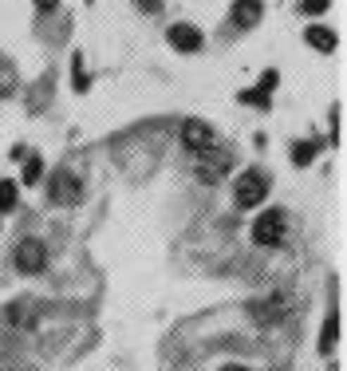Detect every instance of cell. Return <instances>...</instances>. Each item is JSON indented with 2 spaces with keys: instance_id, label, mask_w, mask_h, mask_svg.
<instances>
[{
  "instance_id": "e0dca14e",
  "label": "cell",
  "mask_w": 347,
  "mask_h": 371,
  "mask_svg": "<svg viewBox=\"0 0 347 371\" xmlns=\"http://www.w3.org/2000/svg\"><path fill=\"white\" fill-rule=\"evenodd\" d=\"M24 182H40V158L24 162Z\"/></svg>"
},
{
  "instance_id": "52a82bcc",
  "label": "cell",
  "mask_w": 347,
  "mask_h": 371,
  "mask_svg": "<svg viewBox=\"0 0 347 371\" xmlns=\"http://www.w3.org/2000/svg\"><path fill=\"white\" fill-rule=\"evenodd\" d=\"M182 142H186L194 154L209 151V146H213V127L201 122V119H186V122H182Z\"/></svg>"
},
{
  "instance_id": "4fadbf2b",
  "label": "cell",
  "mask_w": 347,
  "mask_h": 371,
  "mask_svg": "<svg viewBox=\"0 0 347 371\" xmlns=\"http://www.w3.org/2000/svg\"><path fill=\"white\" fill-rule=\"evenodd\" d=\"M16 210V182H0V213Z\"/></svg>"
},
{
  "instance_id": "d6986e66",
  "label": "cell",
  "mask_w": 347,
  "mask_h": 371,
  "mask_svg": "<svg viewBox=\"0 0 347 371\" xmlns=\"http://www.w3.org/2000/svg\"><path fill=\"white\" fill-rule=\"evenodd\" d=\"M56 4H60V0H36V8H40V12H51Z\"/></svg>"
},
{
  "instance_id": "5bb4252c",
  "label": "cell",
  "mask_w": 347,
  "mask_h": 371,
  "mask_svg": "<svg viewBox=\"0 0 347 371\" xmlns=\"http://www.w3.org/2000/svg\"><path fill=\"white\" fill-rule=\"evenodd\" d=\"M28 316H32L28 301H20V304L12 301V308H8V312H4V320H8V324H28Z\"/></svg>"
},
{
  "instance_id": "30bf717a",
  "label": "cell",
  "mask_w": 347,
  "mask_h": 371,
  "mask_svg": "<svg viewBox=\"0 0 347 371\" xmlns=\"http://www.w3.org/2000/svg\"><path fill=\"white\" fill-rule=\"evenodd\" d=\"M233 20H237L241 28H253V24L260 20V0H237V4H233Z\"/></svg>"
},
{
  "instance_id": "5b68a950",
  "label": "cell",
  "mask_w": 347,
  "mask_h": 371,
  "mask_svg": "<svg viewBox=\"0 0 347 371\" xmlns=\"http://www.w3.org/2000/svg\"><path fill=\"white\" fill-rule=\"evenodd\" d=\"M48 190H51V198L60 201V206H75V201L83 198V186H80V178H75L71 170H56L51 174Z\"/></svg>"
},
{
  "instance_id": "8992f818",
  "label": "cell",
  "mask_w": 347,
  "mask_h": 371,
  "mask_svg": "<svg viewBox=\"0 0 347 371\" xmlns=\"http://www.w3.org/2000/svg\"><path fill=\"white\" fill-rule=\"evenodd\" d=\"M166 40L174 44V51H201V44H206V36H201V28L198 24H170V32H166Z\"/></svg>"
},
{
  "instance_id": "8fae6325",
  "label": "cell",
  "mask_w": 347,
  "mask_h": 371,
  "mask_svg": "<svg viewBox=\"0 0 347 371\" xmlns=\"http://www.w3.org/2000/svg\"><path fill=\"white\" fill-rule=\"evenodd\" d=\"M339 344V312H327V320H324V336H320V351H332Z\"/></svg>"
},
{
  "instance_id": "6da1fadb",
  "label": "cell",
  "mask_w": 347,
  "mask_h": 371,
  "mask_svg": "<svg viewBox=\"0 0 347 371\" xmlns=\"http://www.w3.org/2000/svg\"><path fill=\"white\" fill-rule=\"evenodd\" d=\"M265 198H268V174H260V170L237 174V182H233V201H237L241 210H253Z\"/></svg>"
},
{
  "instance_id": "2e32d148",
  "label": "cell",
  "mask_w": 347,
  "mask_h": 371,
  "mask_svg": "<svg viewBox=\"0 0 347 371\" xmlns=\"http://www.w3.org/2000/svg\"><path fill=\"white\" fill-rule=\"evenodd\" d=\"M71 71H75V91H87V71H83V56H75Z\"/></svg>"
},
{
  "instance_id": "ac0fdd59",
  "label": "cell",
  "mask_w": 347,
  "mask_h": 371,
  "mask_svg": "<svg viewBox=\"0 0 347 371\" xmlns=\"http://www.w3.org/2000/svg\"><path fill=\"white\" fill-rule=\"evenodd\" d=\"M272 87H277V71H265L260 75V95H272Z\"/></svg>"
},
{
  "instance_id": "7c38bea8",
  "label": "cell",
  "mask_w": 347,
  "mask_h": 371,
  "mask_svg": "<svg viewBox=\"0 0 347 371\" xmlns=\"http://www.w3.org/2000/svg\"><path fill=\"white\" fill-rule=\"evenodd\" d=\"M316 142H296V146H292V162H296V166H308V162L316 158Z\"/></svg>"
},
{
  "instance_id": "ffe728a7",
  "label": "cell",
  "mask_w": 347,
  "mask_h": 371,
  "mask_svg": "<svg viewBox=\"0 0 347 371\" xmlns=\"http://www.w3.org/2000/svg\"><path fill=\"white\" fill-rule=\"evenodd\" d=\"M139 4H142L146 12H158V8H162V0H139Z\"/></svg>"
},
{
  "instance_id": "277c9868",
  "label": "cell",
  "mask_w": 347,
  "mask_h": 371,
  "mask_svg": "<svg viewBox=\"0 0 347 371\" xmlns=\"http://www.w3.org/2000/svg\"><path fill=\"white\" fill-rule=\"evenodd\" d=\"M229 166H233V158H229L225 151H217V146H209V151L198 154V178H201V182H217V178H225Z\"/></svg>"
},
{
  "instance_id": "3957f363",
  "label": "cell",
  "mask_w": 347,
  "mask_h": 371,
  "mask_svg": "<svg viewBox=\"0 0 347 371\" xmlns=\"http://www.w3.org/2000/svg\"><path fill=\"white\" fill-rule=\"evenodd\" d=\"M12 261H16V269L20 272H40L44 265H48V245H44L40 237H24L16 241V249H12Z\"/></svg>"
},
{
  "instance_id": "9c48e42d",
  "label": "cell",
  "mask_w": 347,
  "mask_h": 371,
  "mask_svg": "<svg viewBox=\"0 0 347 371\" xmlns=\"http://www.w3.org/2000/svg\"><path fill=\"white\" fill-rule=\"evenodd\" d=\"M304 40L312 44V48H320V51H336L339 36H336L332 28H320V24H312V28L304 32Z\"/></svg>"
},
{
  "instance_id": "44dd1931",
  "label": "cell",
  "mask_w": 347,
  "mask_h": 371,
  "mask_svg": "<svg viewBox=\"0 0 347 371\" xmlns=\"http://www.w3.org/2000/svg\"><path fill=\"white\" fill-rule=\"evenodd\" d=\"M221 371H248V367H241V363H229V367H221Z\"/></svg>"
},
{
  "instance_id": "7a4b0ae2",
  "label": "cell",
  "mask_w": 347,
  "mask_h": 371,
  "mask_svg": "<svg viewBox=\"0 0 347 371\" xmlns=\"http://www.w3.org/2000/svg\"><path fill=\"white\" fill-rule=\"evenodd\" d=\"M284 229H288L284 210H265L253 221V241H257L260 249H277V245H284Z\"/></svg>"
},
{
  "instance_id": "ba28073f",
  "label": "cell",
  "mask_w": 347,
  "mask_h": 371,
  "mask_svg": "<svg viewBox=\"0 0 347 371\" xmlns=\"http://www.w3.org/2000/svg\"><path fill=\"white\" fill-rule=\"evenodd\" d=\"M248 316L257 324H277L284 316V296H268V301H253L248 304Z\"/></svg>"
},
{
  "instance_id": "9a60e30c",
  "label": "cell",
  "mask_w": 347,
  "mask_h": 371,
  "mask_svg": "<svg viewBox=\"0 0 347 371\" xmlns=\"http://www.w3.org/2000/svg\"><path fill=\"white\" fill-rule=\"evenodd\" d=\"M327 4L332 0H300V12L304 16H320V12H327Z\"/></svg>"
}]
</instances>
